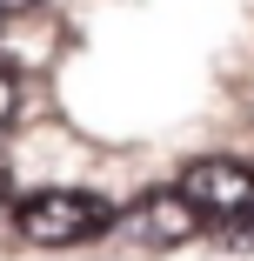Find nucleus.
<instances>
[{"instance_id":"1","label":"nucleus","mask_w":254,"mask_h":261,"mask_svg":"<svg viewBox=\"0 0 254 261\" xmlns=\"http://www.w3.org/2000/svg\"><path fill=\"white\" fill-rule=\"evenodd\" d=\"M114 221H121V207L94 188H40L14 207V228L34 248H80L94 234H107Z\"/></svg>"},{"instance_id":"2","label":"nucleus","mask_w":254,"mask_h":261,"mask_svg":"<svg viewBox=\"0 0 254 261\" xmlns=\"http://www.w3.org/2000/svg\"><path fill=\"white\" fill-rule=\"evenodd\" d=\"M181 194L208 221H241L247 207H254V168L234 161V154H201V161L181 168Z\"/></svg>"},{"instance_id":"3","label":"nucleus","mask_w":254,"mask_h":261,"mask_svg":"<svg viewBox=\"0 0 254 261\" xmlns=\"http://www.w3.org/2000/svg\"><path fill=\"white\" fill-rule=\"evenodd\" d=\"M201 221H208V215H201L181 188H154V194H140L134 215H127V228H134L147 248H181V241L201 234Z\"/></svg>"},{"instance_id":"4","label":"nucleus","mask_w":254,"mask_h":261,"mask_svg":"<svg viewBox=\"0 0 254 261\" xmlns=\"http://www.w3.org/2000/svg\"><path fill=\"white\" fill-rule=\"evenodd\" d=\"M14 108H20V87H14V74H7V67H0V127L14 121Z\"/></svg>"},{"instance_id":"5","label":"nucleus","mask_w":254,"mask_h":261,"mask_svg":"<svg viewBox=\"0 0 254 261\" xmlns=\"http://www.w3.org/2000/svg\"><path fill=\"white\" fill-rule=\"evenodd\" d=\"M20 7H40V0H0V14H20Z\"/></svg>"},{"instance_id":"6","label":"nucleus","mask_w":254,"mask_h":261,"mask_svg":"<svg viewBox=\"0 0 254 261\" xmlns=\"http://www.w3.org/2000/svg\"><path fill=\"white\" fill-rule=\"evenodd\" d=\"M0 188H7V161H0Z\"/></svg>"}]
</instances>
